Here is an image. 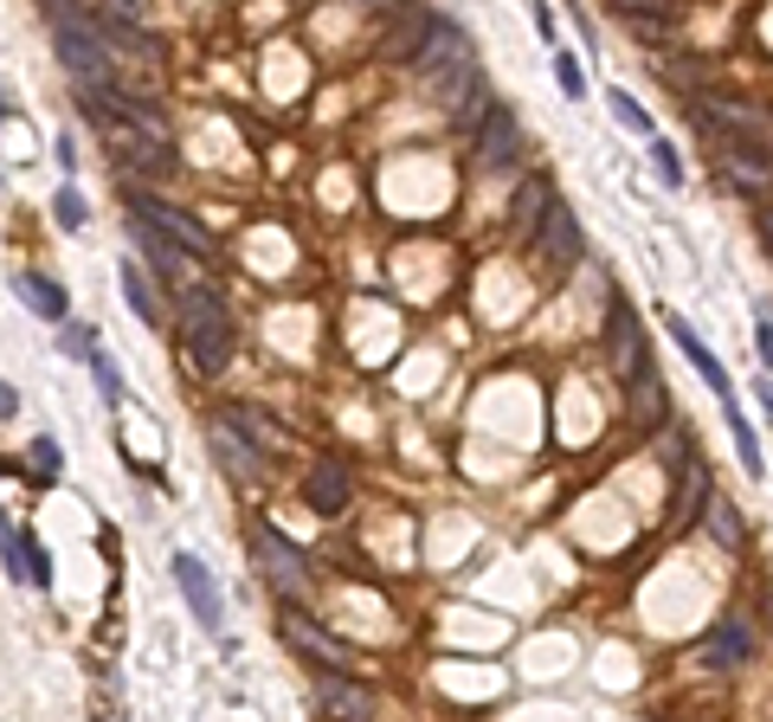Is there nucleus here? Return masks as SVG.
<instances>
[{"instance_id":"nucleus-1","label":"nucleus","mask_w":773,"mask_h":722,"mask_svg":"<svg viewBox=\"0 0 773 722\" xmlns=\"http://www.w3.org/2000/svg\"><path fill=\"white\" fill-rule=\"evenodd\" d=\"M181 343H187L200 375H220L226 362H232V310L220 304V291L200 284V291L181 297Z\"/></svg>"},{"instance_id":"nucleus-2","label":"nucleus","mask_w":773,"mask_h":722,"mask_svg":"<svg viewBox=\"0 0 773 722\" xmlns=\"http://www.w3.org/2000/svg\"><path fill=\"white\" fill-rule=\"evenodd\" d=\"M471 65H478V52H471V39L458 33L451 20H439V33H432V45L419 52V77H426V91H432V97H445V91H451L458 77L471 72Z\"/></svg>"},{"instance_id":"nucleus-3","label":"nucleus","mask_w":773,"mask_h":722,"mask_svg":"<svg viewBox=\"0 0 773 722\" xmlns=\"http://www.w3.org/2000/svg\"><path fill=\"white\" fill-rule=\"evenodd\" d=\"M129 207H136V213H143V220H155V227L168 232V239H175V245H187V252H194V259H207V265H213V259H220V239H213V232L200 227V220H194V213H181V207H168V200H155V193H129Z\"/></svg>"},{"instance_id":"nucleus-4","label":"nucleus","mask_w":773,"mask_h":722,"mask_svg":"<svg viewBox=\"0 0 773 722\" xmlns=\"http://www.w3.org/2000/svg\"><path fill=\"white\" fill-rule=\"evenodd\" d=\"M252 555L264 562V574L278 580V594H291V600H303V587H310V574H303V548H296V542H284V535L271 530V523H258V530H252Z\"/></svg>"},{"instance_id":"nucleus-5","label":"nucleus","mask_w":773,"mask_h":722,"mask_svg":"<svg viewBox=\"0 0 773 722\" xmlns=\"http://www.w3.org/2000/svg\"><path fill=\"white\" fill-rule=\"evenodd\" d=\"M278 632H284V639H291V646L303 651V658H316L323 671H348V665H355V651L342 646V639H330V632H323L316 619H303L296 607L284 613V619H278Z\"/></svg>"},{"instance_id":"nucleus-6","label":"nucleus","mask_w":773,"mask_h":722,"mask_svg":"<svg viewBox=\"0 0 773 722\" xmlns=\"http://www.w3.org/2000/svg\"><path fill=\"white\" fill-rule=\"evenodd\" d=\"M432 33H439V13H432V7H400V20L387 27L380 52H387L394 65H419V52L432 45Z\"/></svg>"},{"instance_id":"nucleus-7","label":"nucleus","mask_w":773,"mask_h":722,"mask_svg":"<svg viewBox=\"0 0 773 722\" xmlns=\"http://www.w3.org/2000/svg\"><path fill=\"white\" fill-rule=\"evenodd\" d=\"M175 580H181V594H187V607H194V619L220 639L226 632V607H220V587H213V574L200 568L194 555H175Z\"/></svg>"},{"instance_id":"nucleus-8","label":"nucleus","mask_w":773,"mask_h":722,"mask_svg":"<svg viewBox=\"0 0 773 722\" xmlns=\"http://www.w3.org/2000/svg\"><path fill=\"white\" fill-rule=\"evenodd\" d=\"M542 259H549V278H567V271L581 265V227H574V213L554 200L549 213H542Z\"/></svg>"},{"instance_id":"nucleus-9","label":"nucleus","mask_w":773,"mask_h":722,"mask_svg":"<svg viewBox=\"0 0 773 722\" xmlns=\"http://www.w3.org/2000/svg\"><path fill=\"white\" fill-rule=\"evenodd\" d=\"M515 155H522L515 111H510V104H490V116L478 123V161H483V168H510Z\"/></svg>"},{"instance_id":"nucleus-10","label":"nucleus","mask_w":773,"mask_h":722,"mask_svg":"<svg viewBox=\"0 0 773 722\" xmlns=\"http://www.w3.org/2000/svg\"><path fill=\"white\" fill-rule=\"evenodd\" d=\"M670 343L683 348V362H690V368H697V375L709 380V394H715L722 407L735 400V387H729V375H722V362H715V348L702 343V336L690 329V323H683V316H670Z\"/></svg>"},{"instance_id":"nucleus-11","label":"nucleus","mask_w":773,"mask_h":722,"mask_svg":"<svg viewBox=\"0 0 773 722\" xmlns=\"http://www.w3.org/2000/svg\"><path fill=\"white\" fill-rule=\"evenodd\" d=\"M606 348H613L619 375H638V368H645V355H651V348L638 343V316H631L626 297H613V310H606Z\"/></svg>"},{"instance_id":"nucleus-12","label":"nucleus","mask_w":773,"mask_h":722,"mask_svg":"<svg viewBox=\"0 0 773 722\" xmlns=\"http://www.w3.org/2000/svg\"><path fill=\"white\" fill-rule=\"evenodd\" d=\"M702 658H709V665H748V658H754V626H748L741 613H722L715 632L702 639Z\"/></svg>"},{"instance_id":"nucleus-13","label":"nucleus","mask_w":773,"mask_h":722,"mask_svg":"<svg viewBox=\"0 0 773 722\" xmlns=\"http://www.w3.org/2000/svg\"><path fill=\"white\" fill-rule=\"evenodd\" d=\"M316 703H323L335 722H374V697L362 684H348V678H335V671L316 678Z\"/></svg>"},{"instance_id":"nucleus-14","label":"nucleus","mask_w":773,"mask_h":722,"mask_svg":"<svg viewBox=\"0 0 773 722\" xmlns=\"http://www.w3.org/2000/svg\"><path fill=\"white\" fill-rule=\"evenodd\" d=\"M303 496H310V510H316V516H335V510L348 503V464H335V458L310 464V478H303Z\"/></svg>"},{"instance_id":"nucleus-15","label":"nucleus","mask_w":773,"mask_h":722,"mask_svg":"<svg viewBox=\"0 0 773 722\" xmlns=\"http://www.w3.org/2000/svg\"><path fill=\"white\" fill-rule=\"evenodd\" d=\"M207 446H213V458H220L232 478H258V471H264V464H258V452L239 439V432H232V426H226V419H213V426H207Z\"/></svg>"},{"instance_id":"nucleus-16","label":"nucleus","mask_w":773,"mask_h":722,"mask_svg":"<svg viewBox=\"0 0 773 722\" xmlns=\"http://www.w3.org/2000/svg\"><path fill=\"white\" fill-rule=\"evenodd\" d=\"M13 291H20V304H33L45 323H65V291L52 284V278H39V271H13Z\"/></svg>"},{"instance_id":"nucleus-17","label":"nucleus","mask_w":773,"mask_h":722,"mask_svg":"<svg viewBox=\"0 0 773 722\" xmlns=\"http://www.w3.org/2000/svg\"><path fill=\"white\" fill-rule=\"evenodd\" d=\"M626 380H631V407H638V419H645V426H658L670 407H664V380H658V368H651V355H645V368L626 375Z\"/></svg>"},{"instance_id":"nucleus-18","label":"nucleus","mask_w":773,"mask_h":722,"mask_svg":"<svg viewBox=\"0 0 773 722\" xmlns=\"http://www.w3.org/2000/svg\"><path fill=\"white\" fill-rule=\"evenodd\" d=\"M729 168H735L748 188H767V181H773V155L761 149V143H748V136H735V143H729Z\"/></svg>"},{"instance_id":"nucleus-19","label":"nucleus","mask_w":773,"mask_h":722,"mask_svg":"<svg viewBox=\"0 0 773 722\" xmlns=\"http://www.w3.org/2000/svg\"><path fill=\"white\" fill-rule=\"evenodd\" d=\"M136 239H143V252L155 259V271H161V278H181V245L155 227V220H143V213H136Z\"/></svg>"},{"instance_id":"nucleus-20","label":"nucleus","mask_w":773,"mask_h":722,"mask_svg":"<svg viewBox=\"0 0 773 722\" xmlns=\"http://www.w3.org/2000/svg\"><path fill=\"white\" fill-rule=\"evenodd\" d=\"M116 284H123L129 310H136V316H143L148 329H155V323H161V310H155V291H148V278H143V271H136L129 259H123V265H116Z\"/></svg>"},{"instance_id":"nucleus-21","label":"nucleus","mask_w":773,"mask_h":722,"mask_svg":"<svg viewBox=\"0 0 773 722\" xmlns=\"http://www.w3.org/2000/svg\"><path fill=\"white\" fill-rule=\"evenodd\" d=\"M722 414H729V432H735V452H741V464H748V478H767V458H761V439H754L748 414H735V400H729Z\"/></svg>"},{"instance_id":"nucleus-22","label":"nucleus","mask_w":773,"mask_h":722,"mask_svg":"<svg viewBox=\"0 0 773 722\" xmlns=\"http://www.w3.org/2000/svg\"><path fill=\"white\" fill-rule=\"evenodd\" d=\"M606 104H613V116H619V123H626L631 136H645V143H651V136H658V123H651V111H645V104H638V97H631V91H606Z\"/></svg>"},{"instance_id":"nucleus-23","label":"nucleus","mask_w":773,"mask_h":722,"mask_svg":"<svg viewBox=\"0 0 773 722\" xmlns=\"http://www.w3.org/2000/svg\"><path fill=\"white\" fill-rule=\"evenodd\" d=\"M52 213H59V227H84V220H91V207H84V193H77V188H59Z\"/></svg>"},{"instance_id":"nucleus-24","label":"nucleus","mask_w":773,"mask_h":722,"mask_svg":"<svg viewBox=\"0 0 773 722\" xmlns=\"http://www.w3.org/2000/svg\"><path fill=\"white\" fill-rule=\"evenodd\" d=\"M651 161H658L664 188H683V161H677V149H670V143H664V136H651Z\"/></svg>"},{"instance_id":"nucleus-25","label":"nucleus","mask_w":773,"mask_h":722,"mask_svg":"<svg viewBox=\"0 0 773 722\" xmlns=\"http://www.w3.org/2000/svg\"><path fill=\"white\" fill-rule=\"evenodd\" d=\"M232 426H246L258 446H284V432H271V426H264V419H258L252 407H232Z\"/></svg>"},{"instance_id":"nucleus-26","label":"nucleus","mask_w":773,"mask_h":722,"mask_svg":"<svg viewBox=\"0 0 773 722\" xmlns=\"http://www.w3.org/2000/svg\"><path fill=\"white\" fill-rule=\"evenodd\" d=\"M709 530L722 535L729 548H741V523H735V510H729V503H715V510H709Z\"/></svg>"},{"instance_id":"nucleus-27","label":"nucleus","mask_w":773,"mask_h":722,"mask_svg":"<svg viewBox=\"0 0 773 722\" xmlns=\"http://www.w3.org/2000/svg\"><path fill=\"white\" fill-rule=\"evenodd\" d=\"M554 77H561V91H567V97H587V77H581V65H574L567 52L554 59Z\"/></svg>"},{"instance_id":"nucleus-28","label":"nucleus","mask_w":773,"mask_h":722,"mask_svg":"<svg viewBox=\"0 0 773 722\" xmlns=\"http://www.w3.org/2000/svg\"><path fill=\"white\" fill-rule=\"evenodd\" d=\"M91 368H97V387H104V394H111V400H123V380H116L111 355H91Z\"/></svg>"},{"instance_id":"nucleus-29","label":"nucleus","mask_w":773,"mask_h":722,"mask_svg":"<svg viewBox=\"0 0 773 722\" xmlns=\"http://www.w3.org/2000/svg\"><path fill=\"white\" fill-rule=\"evenodd\" d=\"M59 348H65V355H97V348H91V329H72V323L59 329Z\"/></svg>"},{"instance_id":"nucleus-30","label":"nucleus","mask_w":773,"mask_h":722,"mask_svg":"<svg viewBox=\"0 0 773 722\" xmlns=\"http://www.w3.org/2000/svg\"><path fill=\"white\" fill-rule=\"evenodd\" d=\"M619 7H626L631 20H638V13H651V20H664V13H677V0H619Z\"/></svg>"},{"instance_id":"nucleus-31","label":"nucleus","mask_w":773,"mask_h":722,"mask_svg":"<svg viewBox=\"0 0 773 722\" xmlns=\"http://www.w3.org/2000/svg\"><path fill=\"white\" fill-rule=\"evenodd\" d=\"M33 458H39V471H45V478L59 471V446H52V439H33Z\"/></svg>"},{"instance_id":"nucleus-32","label":"nucleus","mask_w":773,"mask_h":722,"mask_svg":"<svg viewBox=\"0 0 773 722\" xmlns=\"http://www.w3.org/2000/svg\"><path fill=\"white\" fill-rule=\"evenodd\" d=\"M535 33L554 39V7H549V0H535Z\"/></svg>"},{"instance_id":"nucleus-33","label":"nucleus","mask_w":773,"mask_h":722,"mask_svg":"<svg viewBox=\"0 0 773 722\" xmlns=\"http://www.w3.org/2000/svg\"><path fill=\"white\" fill-rule=\"evenodd\" d=\"M754 343H761V355H767V368H773V323H761V329H754Z\"/></svg>"},{"instance_id":"nucleus-34","label":"nucleus","mask_w":773,"mask_h":722,"mask_svg":"<svg viewBox=\"0 0 773 722\" xmlns=\"http://www.w3.org/2000/svg\"><path fill=\"white\" fill-rule=\"evenodd\" d=\"M13 407H20V400H13V387L0 380V419H13Z\"/></svg>"},{"instance_id":"nucleus-35","label":"nucleus","mask_w":773,"mask_h":722,"mask_svg":"<svg viewBox=\"0 0 773 722\" xmlns=\"http://www.w3.org/2000/svg\"><path fill=\"white\" fill-rule=\"evenodd\" d=\"M761 239L773 245V207H761Z\"/></svg>"}]
</instances>
